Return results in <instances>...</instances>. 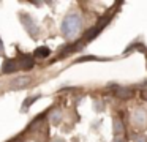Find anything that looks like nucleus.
Returning a JSON list of instances; mask_svg holds the SVG:
<instances>
[{
    "label": "nucleus",
    "instance_id": "nucleus-9",
    "mask_svg": "<svg viewBox=\"0 0 147 142\" xmlns=\"http://www.w3.org/2000/svg\"><path fill=\"white\" fill-rule=\"evenodd\" d=\"M49 54H51V50L48 49V47H38V49L35 50V57H38V59H45V57H48Z\"/></svg>",
    "mask_w": 147,
    "mask_h": 142
},
{
    "label": "nucleus",
    "instance_id": "nucleus-3",
    "mask_svg": "<svg viewBox=\"0 0 147 142\" xmlns=\"http://www.w3.org/2000/svg\"><path fill=\"white\" fill-rule=\"evenodd\" d=\"M21 19H22V22H24V27L27 28V32H29L30 35H32L33 38L38 35V27L35 25V22L32 21V17L30 16H21Z\"/></svg>",
    "mask_w": 147,
    "mask_h": 142
},
{
    "label": "nucleus",
    "instance_id": "nucleus-1",
    "mask_svg": "<svg viewBox=\"0 0 147 142\" xmlns=\"http://www.w3.org/2000/svg\"><path fill=\"white\" fill-rule=\"evenodd\" d=\"M81 27H82V22H81L79 14H68L63 19V24H62V32L67 38H73L79 33Z\"/></svg>",
    "mask_w": 147,
    "mask_h": 142
},
{
    "label": "nucleus",
    "instance_id": "nucleus-16",
    "mask_svg": "<svg viewBox=\"0 0 147 142\" xmlns=\"http://www.w3.org/2000/svg\"><path fill=\"white\" fill-rule=\"evenodd\" d=\"M114 142H125V141H120V137H115V139H114Z\"/></svg>",
    "mask_w": 147,
    "mask_h": 142
},
{
    "label": "nucleus",
    "instance_id": "nucleus-7",
    "mask_svg": "<svg viewBox=\"0 0 147 142\" xmlns=\"http://www.w3.org/2000/svg\"><path fill=\"white\" fill-rule=\"evenodd\" d=\"M114 95L119 98H123V100H127V98H130L131 95H133V92L130 90V88H123V87H117L114 90Z\"/></svg>",
    "mask_w": 147,
    "mask_h": 142
},
{
    "label": "nucleus",
    "instance_id": "nucleus-11",
    "mask_svg": "<svg viewBox=\"0 0 147 142\" xmlns=\"http://www.w3.org/2000/svg\"><path fill=\"white\" fill-rule=\"evenodd\" d=\"M60 118H62L60 110H54V112L51 114V123H54V125H59V123H60Z\"/></svg>",
    "mask_w": 147,
    "mask_h": 142
},
{
    "label": "nucleus",
    "instance_id": "nucleus-8",
    "mask_svg": "<svg viewBox=\"0 0 147 142\" xmlns=\"http://www.w3.org/2000/svg\"><path fill=\"white\" fill-rule=\"evenodd\" d=\"M125 131V126H123V122L120 118H114V134L115 136H122Z\"/></svg>",
    "mask_w": 147,
    "mask_h": 142
},
{
    "label": "nucleus",
    "instance_id": "nucleus-15",
    "mask_svg": "<svg viewBox=\"0 0 147 142\" xmlns=\"http://www.w3.org/2000/svg\"><path fill=\"white\" fill-rule=\"evenodd\" d=\"M52 142H65L63 139H60V137H55V139H52Z\"/></svg>",
    "mask_w": 147,
    "mask_h": 142
},
{
    "label": "nucleus",
    "instance_id": "nucleus-14",
    "mask_svg": "<svg viewBox=\"0 0 147 142\" xmlns=\"http://www.w3.org/2000/svg\"><path fill=\"white\" fill-rule=\"evenodd\" d=\"M0 55H3V43L0 40Z\"/></svg>",
    "mask_w": 147,
    "mask_h": 142
},
{
    "label": "nucleus",
    "instance_id": "nucleus-4",
    "mask_svg": "<svg viewBox=\"0 0 147 142\" xmlns=\"http://www.w3.org/2000/svg\"><path fill=\"white\" fill-rule=\"evenodd\" d=\"M32 82V79L29 76H19V77H14L11 81V87L13 88H24L26 85H29Z\"/></svg>",
    "mask_w": 147,
    "mask_h": 142
},
{
    "label": "nucleus",
    "instance_id": "nucleus-5",
    "mask_svg": "<svg viewBox=\"0 0 147 142\" xmlns=\"http://www.w3.org/2000/svg\"><path fill=\"white\" fill-rule=\"evenodd\" d=\"M19 68L18 66V60H5L3 62V66H2V71L3 73H13Z\"/></svg>",
    "mask_w": 147,
    "mask_h": 142
},
{
    "label": "nucleus",
    "instance_id": "nucleus-17",
    "mask_svg": "<svg viewBox=\"0 0 147 142\" xmlns=\"http://www.w3.org/2000/svg\"><path fill=\"white\" fill-rule=\"evenodd\" d=\"M142 96H144V100H147V92H144V95H142Z\"/></svg>",
    "mask_w": 147,
    "mask_h": 142
},
{
    "label": "nucleus",
    "instance_id": "nucleus-13",
    "mask_svg": "<svg viewBox=\"0 0 147 142\" xmlns=\"http://www.w3.org/2000/svg\"><path fill=\"white\" fill-rule=\"evenodd\" d=\"M134 142H147V139H146V136H136V137H134Z\"/></svg>",
    "mask_w": 147,
    "mask_h": 142
},
{
    "label": "nucleus",
    "instance_id": "nucleus-6",
    "mask_svg": "<svg viewBox=\"0 0 147 142\" xmlns=\"http://www.w3.org/2000/svg\"><path fill=\"white\" fill-rule=\"evenodd\" d=\"M18 66H21V68H26V69H30L33 66V60H32V57L30 55H21L19 57V65Z\"/></svg>",
    "mask_w": 147,
    "mask_h": 142
},
{
    "label": "nucleus",
    "instance_id": "nucleus-12",
    "mask_svg": "<svg viewBox=\"0 0 147 142\" xmlns=\"http://www.w3.org/2000/svg\"><path fill=\"white\" fill-rule=\"evenodd\" d=\"M35 100H36V96H32V98H29V101H27V103H24L22 109H27V107H29L30 104H33V103H35Z\"/></svg>",
    "mask_w": 147,
    "mask_h": 142
},
{
    "label": "nucleus",
    "instance_id": "nucleus-10",
    "mask_svg": "<svg viewBox=\"0 0 147 142\" xmlns=\"http://www.w3.org/2000/svg\"><path fill=\"white\" fill-rule=\"evenodd\" d=\"M98 32H100V28L98 27H92L89 32L86 33V36H84V41H90V40H93V38L98 35Z\"/></svg>",
    "mask_w": 147,
    "mask_h": 142
},
{
    "label": "nucleus",
    "instance_id": "nucleus-2",
    "mask_svg": "<svg viewBox=\"0 0 147 142\" xmlns=\"http://www.w3.org/2000/svg\"><path fill=\"white\" fill-rule=\"evenodd\" d=\"M133 123H134V125H138V126H141V128H146V126H147V114H146V110H142V109L134 110Z\"/></svg>",
    "mask_w": 147,
    "mask_h": 142
}]
</instances>
